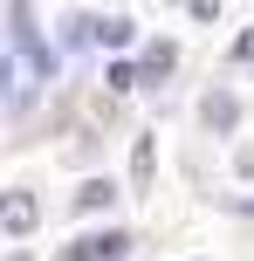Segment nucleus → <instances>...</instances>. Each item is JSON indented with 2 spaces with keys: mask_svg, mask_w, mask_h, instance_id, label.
Listing matches in <instances>:
<instances>
[{
  "mask_svg": "<svg viewBox=\"0 0 254 261\" xmlns=\"http://www.w3.org/2000/svg\"><path fill=\"white\" fill-rule=\"evenodd\" d=\"M110 90H137V69L131 62H110Z\"/></svg>",
  "mask_w": 254,
  "mask_h": 261,
  "instance_id": "obj_9",
  "label": "nucleus"
},
{
  "mask_svg": "<svg viewBox=\"0 0 254 261\" xmlns=\"http://www.w3.org/2000/svg\"><path fill=\"white\" fill-rule=\"evenodd\" d=\"M82 254H90V261H124V254H131V234H117V227H110V234H90Z\"/></svg>",
  "mask_w": 254,
  "mask_h": 261,
  "instance_id": "obj_2",
  "label": "nucleus"
},
{
  "mask_svg": "<svg viewBox=\"0 0 254 261\" xmlns=\"http://www.w3.org/2000/svg\"><path fill=\"white\" fill-rule=\"evenodd\" d=\"M131 179H137V193L151 186V138H137V151H131Z\"/></svg>",
  "mask_w": 254,
  "mask_h": 261,
  "instance_id": "obj_8",
  "label": "nucleus"
},
{
  "mask_svg": "<svg viewBox=\"0 0 254 261\" xmlns=\"http://www.w3.org/2000/svg\"><path fill=\"white\" fill-rule=\"evenodd\" d=\"M234 62H254V28H247L241 41H234Z\"/></svg>",
  "mask_w": 254,
  "mask_h": 261,
  "instance_id": "obj_10",
  "label": "nucleus"
},
{
  "mask_svg": "<svg viewBox=\"0 0 254 261\" xmlns=\"http://www.w3.org/2000/svg\"><path fill=\"white\" fill-rule=\"evenodd\" d=\"M62 261H90V254H82V241H76V248H69V254H62Z\"/></svg>",
  "mask_w": 254,
  "mask_h": 261,
  "instance_id": "obj_11",
  "label": "nucleus"
},
{
  "mask_svg": "<svg viewBox=\"0 0 254 261\" xmlns=\"http://www.w3.org/2000/svg\"><path fill=\"white\" fill-rule=\"evenodd\" d=\"M131 35H137L131 21H96V41H103V48H131Z\"/></svg>",
  "mask_w": 254,
  "mask_h": 261,
  "instance_id": "obj_7",
  "label": "nucleus"
},
{
  "mask_svg": "<svg viewBox=\"0 0 254 261\" xmlns=\"http://www.w3.org/2000/svg\"><path fill=\"white\" fill-rule=\"evenodd\" d=\"M110 206H117V186H110V179H90L76 193V213H110Z\"/></svg>",
  "mask_w": 254,
  "mask_h": 261,
  "instance_id": "obj_4",
  "label": "nucleus"
},
{
  "mask_svg": "<svg viewBox=\"0 0 254 261\" xmlns=\"http://www.w3.org/2000/svg\"><path fill=\"white\" fill-rule=\"evenodd\" d=\"M82 41H96V21L90 14H69L62 21V48H82Z\"/></svg>",
  "mask_w": 254,
  "mask_h": 261,
  "instance_id": "obj_6",
  "label": "nucleus"
},
{
  "mask_svg": "<svg viewBox=\"0 0 254 261\" xmlns=\"http://www.w3.org/2000/svg\"><path fill=\"white\" fill-rule=\"evenodd\" d=\"M0 96H7V62H0Z\"/></svg>",
  "mask_w": 254,
  "mask_h": 261,
  "instance_id": "obj_12",
  "label": "nucleus"
},
{
  "mask_svg": "<svg viewBox=\"0 0 254 261\" xmlns=\"http://www.w3.org/2000/svg\"><path fill=\"white\" fill-rule=\"evenodd\" d=\"M35 220H41V206H35V193H0V234H35Z\"/></svg>",
  "mask_w": 254,
  "mask_h": 261,
  "instance_id": "obj_1",
  "label": "nucleus"
},
{
  "mask_svg": "<svg viewBox=\"0 0 254 261\" xmlns=\"http://www.w3.org/2000/svg\"><path fill=\"white\" fill-rule=\"evenodd\" d=\"M172 62H179V55H172V41H151V48H145V62H137V83L172 76Z\"/></svg>",
  "mask_w": 254,
  "mask_h": 261,
  "instance_id": "obj_3",
  "label": "nucleus"
},
{
  "mask_svg": "<svg viewBox=\"0 0 254 261\" xmlns=\"http://www.w3.org/2000/svg\"><path fill=\"white\" fill-rule=\"evenodd\" d=\"M206 124H213V130H234V124H241V103H234L227 90H213V96H206Z\"/></svg>",
  "mask_w": 254,
  "mask_h": 261,
  "instance_id": "obj_5",
  "label": "nucleus"
}]
</instances>
